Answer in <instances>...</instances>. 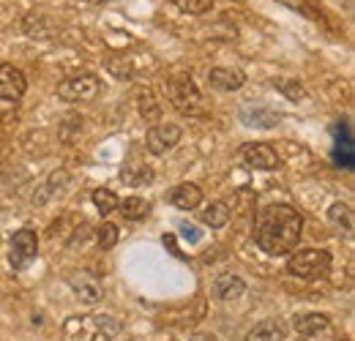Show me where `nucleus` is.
<instances>
[{
    "label": "nucleus",
    "mask_w": 355,
    "mask_h": 341,
    "mask_svg": "<svg viewBox=\"0 0 355 341\" xmlns=\"http://www.w3.org/2000/svg\"><path fill=\"white\" fill-rule=\"evenodd\" d=\"M304 235V216L290 205H268L257 211L254 241L270 256L293 254Z\"/></svg>",
    "instance_id": "f257e3e1"
},
{
    "label": "nucleus",
    "mask_w": 355,
    "mask_h": 341,
    "mask_svg": "<svg viewBox=\"0 0 355 341\" xmlns=\"http://www.w3.org/2000/svg\"><path fill=\"white\" fill-rule=\"evenodd\" d=\"M121 331L118 320L110 314H93V317H71L66 322V339L69 341H107Z\"/></svg>",
    "instance_id": "f03ea898"
},
{
    "label": "nucleus",
    "mask_w": 355,
    "mask_h": 341,
    "mask_svg": "<svg viewBox=\"0 0 355 341\" xmlns=\"http://www.w3.org/2000/svg\"><path fill=\"white\" fill-rule=\"evenodd\" d=\"M287 270L304 281L325 279L331 273V254L325 249H298L287 259Z\"/></svg>",
    "instance_id": "7ed1b4c3"
},
{
    "label": "nucleus",
    "mask_w": 355,
    "mask_h": 341,
    "mask_svg": "<svg viewBox=\"0 0 355 341\" xmlns=\"http://www.w3.org/2000/svg\"><path fill=\"white\" fill-rule=\"evenodd\" d=\"M164 87H167V96H170L173 107H175L180 115L197 118V115H202V112H205L202 96H200V90H197V85H194L191 80H186V77H175V80H170Z\"/></svg>",
    "instance_id": "20e7f679"
},
{
    "label": "nucleus",
    "mask_w": 355,
    "mask_h": 341,
    "mask_svg": "<svg viewBox=\"0 0 355 341\" xmlns=\"http://www.w3.org/2000/svg\"><path fill=\"white\" fill-rule=\"evenodd\" d=\"M101 93V82L96 74H74L58 85V96L69 104H88Z\"/></svg>",
    "instance_id": "39448f33"
},
{
    "label": "nucleus",
    "mask_w": 355,
    "mask_h": 341,
    "mask_svg": "<svg viewBox=\"0 0 355 341\" xmlns=\"http://www.w3.org/2000/svg\"><path fill=\"white\" fill-rule=\"evenodd\" d=\"M39 256V238L33 229H17L14 238H11V246H8V262L14 270H25L33 259Z\"/></svg>",
    "instance_id": "423d86ee"
},
{
    "label": "nucleus",
    "mask_w": 355,
    "mask_h": 341,
    "mask_svg": "<svg viewBox=\"0 0 355 341\" xmlns=\"http://www.w3.org/2000/svg\"><path fill=\"white\" fill-rule=\"evenodd\" d=\"M178 142H180V126H175V123H156V126L148 128V134H145V148L153 156L170 153Z\"/></svg>",
    "instance_id": "0eeeda50"
},
{
    "label": "nucleus",
    "mask_w": 355,
    "mask_h": 341,
    "mask_svg": "<svg viewBox=\"0 0 355 341\" xmlns=\"http://www.w3.org/2000/svg\"><path fill=\"white\" fill-rule=\"evenodd\" d=\"M241 159H243V164L249 167V170H260V172H273L279 170V156H276V150L266 145V142H249V145H243L241 148Z\"/></svg>",
    "instance_id": "6e6552de"
},
{
    "label": "nucleus",
    "mask_w": 355,
    "mask_h": 341,
    "mask_svg": "<svg viewBox=\"0 0 355 341\" xmlns=\"http://www.w3.org/2000/svg\"><path fill=\"white\" fill-rule=\"evenodd\" d=\"M25 90H28L25 74L11 63H0V101H19Z\"/></svg>",
    "instance_id": "1a4fd4ad"
},
{
    "label": "nucleus",
    "mask_w": 355,
    "mask_h": 341,
    "mask_svg": "<svg viewBox=\"0 0 355 341\" xmlns=\"http://www.w3.org/2000/svg\"><path fill=\"white\" fill-rule=\"evenodd\" d=\"M208 82H211V87H216L222 93H232V90L243 87L246 74L241 69H224V66H219V69H211L208 71Z\"/></svg>",
    "instance_id": "9d476101"
},
{
    "label": "nucleus",
    "mask_w": 355,
    "mask_h": 341,
    "mask_svg": "<svg viewBox=\"0 0 355 341\" xmlns=\"http://www.w3.org/2000/svg\"><path fill=\"white\" fill-rule=\"evenodd\" d=\"M69 284H71V290H74L77 300H83L85 306H96L98 300L104 298V290H101V284H98L96 279H90L88 273H80V276H74Z\"/></svg>",
    "instance_id": "9b49d317"
},
{
    "label": "nucleus",
    "mask_w": 355,
    "mask_h": 341,
    "mask_svg": "<svg viewBox=\"0 0 355 341\" xmlns=\"http://www.w3.org/2000/svg\"><path fill=\"white\" fill-rule=\"evenodd\" d=\"M170 202L178 211H194L202 202V189L197 183H180L170 191Z\"/></svg>",
    "instance_id": "f8f14e48"
},
{
    "label": "nucleus",
    "mask_w": 355,
    "mask_h": 341,
    "mask_svg": "<svg viewBox=\"0 0 355 341\" xmlns=\"http://www.w3.org/2000/svg\"><path fill=\"white\" fill-rule=\"evenodd\" d=\"M293 328L298 336H306V339H314L320 333H328L331 331V322L325 314H301L293 320Z\"/></svg>",
    "instance_id": "ddd939ff"
},
{
    "label": "nucleus",
    "mask_w": 355,
    "mask_h": 341,
    "mask_svg": "<svg viewBox=\"0 0 355 341\" xmlns=\"http://www.w3.org/2000/svg\"><path fill=\"white\" fill-rule=\"evenodd\" d=\"M246 292V284L241 276H232V273H222L216 281H214V295L219 300H238Z\"/></svg>",
    "instance_id": "4468645a"
},
{
    "label": "nucleus",
    "mask_w": 355,
    "mask_h": 341,
    "mask_svg": "<svg viewBox=\"0 0 355 341\" xmlns=\"http://www.w3.org/2000/svg\"><path fill=\"white\" fill-rule=\"evenodd\" d=\"M69 180H71V175L66 170H55L49 177H46L44 183H42V189L33 194V205H44L46 200L55 194V191H60V189H66L69 186Z\"/></svg>",
    "instance_id": "2eb2a0df"
},
{
    "label": "nucleus",
    "mask_w": 355,
    "mask_h": 341,
    "mask_svg": "<svg viewBox=\"0 0 355 341\" xmlns=\"http://www.w3.org/2000/svg\"><path fill=\"white\" fill-rule=\"evenodd\" d=\"M241 121L246 126H254V128H273L279 126V112L266 110V107H246L241 112Z\"/></svg>",
    "instance_id": "dca6fc26"
},
{
    "label": "nucleus",
    "mask_w": 355,
    "mask_h": 341,
    "mask_svg": "<svg viewBox=\"0 0 355 341\" xmlns=\"http://www.w3.org/2000/svg\"><path fill=\"white\" fill-rule=\"evenodd\" d=\"M284 325L279 322V320H263L260 325H254L249 333H246V339L243 341H284Z\"/></svg>",
    "instance_id": "f3484780"
},
{
    "label": "nucleus",
    "mask_w": 355,
    "mask_h": 341,
    "mask_svg": "<svg viewBox=\"0 0 355 341\" xmlns=\"http://www.w3.org/2000/svg\"><path fill=\"white\" fill-rule=\"evenodd\" d=\"M137 107H139V115L145 118V123H162V104L156 101L153 90H139L137 93Z\"/></svg>",
    "instance_id": "a211bd4d"
},
{
    "label": "nucleus",
    "mask_w": 355,
    "mask_h": 341,
    "mask_svg": "<svg viewBox=\"0 0 355 341\" xmlns=\"http://www.w3.org/2000/svg\"><path fill=\"white\" fill-rule=\"evenodd\" d=\"M118 213H123V218H129V221H142L150 213V202L142 197H126L118 202Z\"/></svg>",
    "instance_id": "6ab92c4d"
},
{
    "label": "nucleus",
    "mask_w": 355,
    "mask_h": 341,
    "mask_svg": "<svg viewBox=\"0 0 355 341\" xmlns=\"http://www.w3.org/2000/svg\"><path fill=\"white\" fill-rule=\"evenodd\" d=\"M153 170L145 164H132V167H123L121 170V180L126 183V186H132V189H139V186H148V183H153Z\"/></svg>",
    "instance_id": "aec40b11"
},
{
    "label": "nucleus",
    "mask_w": 355,
    "mask_h": 341,
    "mask_svg": "<svg viewBox=\"0 0 355 341\" xmlns=\"http://www.w3.org/2000/svg\"><path fill=\"white\" fill-rule=\"evenodd\" d=\"M202 221L211 227V229H222L224 224L230 221V208L224 202H211L205 211H202Z\"/></svg>",
    "instance_id": "412c9836"
},
{
    "label": "nucleus",
    "mask_w": 355,
    "mask_h": 341,
    "mask_svg": "<svg viewBox=\"0 0 355 341\" xmlns=\"http://www.w3.org/2000/svg\"><path fill=\"white\" fill-rule=\"evenodd\" d=\"M118 194L115 191H110V189H96L93 191V205H96V211L101 216H110L118 211Z\"/></svg>",
    "instance_id": "4be33fe9"
},
{
    "label": "nucleus",
    "mask_w": 355,
    "mask_h": 341,
    "mask_svg": "<svg viewBox=\"0 0 355 341\" xmlns=\"http://www.w3.org/2000/svg\"><path fill=\"white\" fill-rule=\"evenodd\" d=\"M118 238H121V232H118V227H115L112 221H104V224L96 229V243H98V249H104V252H110V249L118 243Z\"/></svg>",
    "instance_id": "5701e85b"
},
{
    "label": "nucleus",
    "mask_w": 355,
    "mask_h": 341,
    "mask_svg": "<svg viewBox=\"0 0 355 341\" xmlns=\"http://www.w3.org/2000/svg\"><path fill=\"white\" fill-rule=\"evenodd\" d=\"M273 87L282 90L290 101H304L306 98V87L301 85L298 80H273Z\"/></svg>",
    "instance_id": "b1692460"
},
{
    "label": "nucleus",
    "mask_w": 355,
    "mask_h": 341,
    "mask_svg": "<svg viewBox=\"0 0 355 341\" xmlns=\"http://www.w3.org/2000/svg\"><path fill=\"white\" fill-rule=\"evenodd\" d=\"M328 218H331L334 224H345L347 229L353 227V211H350V205H345V202H334L331 211H328Z\"/></svg>",
    "instance_id": "393cba45"
},
{
    "label": "nucleus",
    "mask_w": 355,
    "mask_h": 341,
    "mask_svg": "<svg viewBox=\"0 0 355 341\" xmlns=\"http://www.w3.org/2000/svg\"><path fill=\"white\" fill-rule=\"evenodd\" d=\"M178 6H180L183 11H191V14H202V11L211 6V0H178Z\"/></svg>",
    "instance_id": "a878e982"
},
{
    "label": "nucleus",
    "mask_w": 355,
    "mask_h": 341,
    "mask_svg": "<svg viewBox=\"0 0 355 341\" xmlns=\"http://www.w3.org/2000/svg\"><path fill=\"white\" fill-rule=\"evenodd\" d=\"M88 235H90V224L88 221H80V227L74 229V235H71V241H69V243H71V246L85 243V241H88Z\"/></svg>",
    "instance_id": "bb28decb"
},
{
    "label": "nucleus",
    "mask_w": 355,
    "mask_h": 341,
    "mask_svg": "<svg viewBox=\"0 0 355 341\" xmlns=\"http://www.w3.org/2000/svg\"><path fill=\"white\" fill-rule=\"evenodd\" d=\"M180 235H183L186 241H191V243L200 241V229H197L194 224H180Z\"/></svg>",
    "instance_id": "cd10ccee"
},
{
    "label": "nucleus",
    "mask_w": 355,
    "mask_h": 341,
    "mask_svg": "<svg viewBox=\"0 0 355 341\" xmlns=\"http://www.w3.org/2000/svg\"><path fill=\"white\" fill-rule=\"evenodd\" d=\"M191 341H216L214 336H197V339H191Z\"/></svg>",
    "instance_id": "c85d7f7f"
},
{
    "label": "nucleus",
    "mask_w": 355,
    "mask_h": 341,
    "mask_svg": "<svg viewBox=\"0 0 355 341\" xmlns=\"http://www.w3.org/2000/svg\"><path fill=\"white\" fill-rule=\"evenodd\" d=\"M85 3H101V0H85Z\"/></svg>",
    "instance_id": "c756f323"
}]
</instances>
